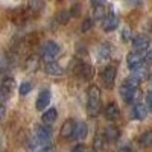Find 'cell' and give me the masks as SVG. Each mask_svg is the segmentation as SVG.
<instances>
[{
	"mask_svg": "<svg viewBox=\"0 0 152 152\" xmlns=\"http://www.w3.org/2000/svg\"><path fill=\"white\" fill-rule=\"evenodd\" d=\"M44 72L47 75H50V76H61V75H64V70H62V67L58 64V62H49V64H46Z\"/></svg>",
	"mask_w": 152,
	"mask_h": 152,
	"instance_id": "obj_18",
	"label": "cell"
},
{
	"mask_svg": "<svg viewBox=\"0 0 152 152\" xmlns=\"http://www.w3.org/2000/svg\"><path fill=\"white\" fill-rule=\"evenodd\" d=\"M111 49L113 47L108 43H102V44L99 46V49H97V58L100 61H107L111 56Z\"/></svg>",
	"mask_w": 152,
	"mask_h": 152,
	"instance_id": "obj_19",
	"label": "cell"
},
{
	"mask_svg": "<svg viewBox=\"0 0 152 152\" xmlns=\"http://www.w3.org/2000/svg\"><path fill=\"white\" fill-rule=\"evenodd\" d=\"M24 69L28 72H35L38 69V56L37 55H31L26 58V62H24Z\"/></svg>",
	"mask_w": 152,
	"mask_h": 152,
	"instance_id": "obj_23",
	"label": "cell"
},
{
	"mask_svg": "<svg viewBox=\"0 0 152 152\" xmlns=\"http://www.w3.org/2000/svg\"><path fill=\"white\" fill-rule=\"evenodd\" d=\"M31 90H32V85L29 84V82H23L21 85H20V94L21 96H26L28 93H31Z\"/></svg>",
	"mask_w": 152,
	"mask_h": 152,
	"instance_id": "obj_27",
	"label": "cell"
},
{
	"mask_svg": "<svg viewBox=\"0 0 152 152\" xmlns=\"http://www.w3.org/2000/svg\"><path fill=\"white\" fill-rule=\"evenodd\" d=\"M12 12H14V14H12V21H14L15 24H23L32 14V12L29 11V8H20V9H15Z\"/></svg>",
	"mask_w": 152,
	"mask_h": 152,
	"instance_id": "obj_11",
	"label": "cell"
},
{
	"mask_svg": "<svg viewBox=\"0 0 152 152\" xmlns=\"http://www.w3.org/2000/svg\"><path fill=\"white\" fill-rule=\"evenodd\" d=\"M93 6H94V17L96 18H105L107 14H105V3L104 2H93Z\"/></svg>",
	"mask_w": 152,
	"mask_h": 152,
	"instance_id": "obj_22",
	"label": "cell"
},
{
	"mask_svg": "<svg viewBox=\"0 0 152 152\" xmlns=\"http://www.w3.org/2000/svg\"><path fill=\"white\" fill-rule=\"evenodd\" d=\"M50 99H52V93H50L49 90H43L40 94H38V99L35 102V107L38 111H41L44 108H47V105L50 104Z\"/></svg>",
	"mask_w": 152,
	"mask_h": 152,
	"instance_id": "obj_12",
	"label": "cell"
},
{
	"mask_svg": "<svg viewBox=\"0 0 152 152\" xmlns=\"http://www.w3.org/2000/svg\"><path fill=\"white\" fill-rule=\"evenodd\" d=\"M104 114H105V117H107L108 120H116V119H119V116H120V110H119L117 104L111 102V104H108V105L105 107Z\"/></svg>",
	"mask_w": 152,
	"mask_h": 152,
	"instance_id": "obj_15",
	"label": "cell"
},
{
	"mask_svg": "<svg viewBox=\"0 0 152 152\" xmlns=\"http://www.w3.org/2000/svg\"><path fill=\"white\" fill-rule=\"evenodd\" d=\"M122 40H123V41L131 40V29H129V28H125V29L122 31Z\"/></svg>",
	"mask_w": 152,
	"mask_h": 152,
	"instance_id": "obj_30",
	"label": "cell"
},
{
	"mask_svg": "<svg viewBox=\"0 0 152 152\" xmlns=\"http://www.w3.org/2000/svg\"><path fill=\"white\" fill-rule=\"evenodd\" d=\"M12 90H14V79L12 78H5L0 85V97H3L5 100L11 96Z\"/></svg>",
	"mask_w": 152,
	"mask_h": 152,
	"instance_id": "obj_14",
	"label": "cell"
},
{
	"mask_svg": "<svg viewBox=\"0 0 152 152\" xmlns=\"http://www.w3.org/2000/svg\"><path fill=\"white\" fill-rule=\"evenodd\" d=\"M9 58L5 52H0V72H5L9 67Z\"/></svg>",
	"mask_w": 152,
	"mask_h": 152,
	"instance_id": "obj_25",
	"label": "cell"
},
{
	"mask_svg": "<svg viewBox=\"0 0 152 152\" xmlns=\"http://www.w3.org/2000/svg\"><path fill=\"white\" fill-rule=\"evenodd\" d=\"M146 102H148V105H146V107H148V108H149V110L152 111V91H149V93H148Z\"/></svg>",
	"mask_w": 152,
	"mask_h": 152,
	"instance_id": "obj_31",
	"label": "cell"
},
{
	"mask_svg": "<svg viewBox=\"0 0 152 152\" xmlns=\"http://www.w3.org/2000/svg\"><path fill=\"white\" fill-rule=\"evenodd\" d=\"M59 52H61L59 46H58L55 41H49V43H46V44L43 46V49H41V58L49 64V62H53V59L59 55Z\"/></svg>",
	"mask_w": 152,
	"mask_h": 152,
	"instance_id": "obj_4",
	"label": "cell"
},
{
	"mask_svg": "<svg viewBox=\"0 0 152 152\" xmlns=\"http://www.w3.org/2000/svg\"><path fill=\"white\" fill-rule=\"evenodd\" d=\"M104 135H105V138H107V142H116L117 138L120 137V131H119L117 126L110 125V126H107V128H105Z\"/></svg>",
	"mask_w": 152,
	"mask_h": 152,
	"instance_id": "obj_17",
	"label": "cell"
},
{
	"mask_svg": "<svg viewBox=\"0 0 152 152\" xmlns=\"http://www.w3.org/2000/svg\"><path fill=\"white\" fill-rule=\"evenodd\" d=\"M87 132H88V126H87V123L85 122H79V123H76V129H75V135L73 137H76V138H84L85 135H87Z\"/></svg>",
	"mask_w": 152,
	"mask_h": 152,
	"instance_id": "obj_21",
	"label": "cell"
},
{
	"mask_svg": "<svg viewBox=\"0 0 152 152\" xmlns=\"http://www.w3.org/2000/svg\"><path fill=\"white\" fill-rule=\"evenodd\" d=\"M145 59H146L148 62H152V49H149V52L146 53V56H145Z\"/></svg>",
	"mask_w": 152,
	"mask_h": 152,
	"instance_id": "obj_34",
	"label": "cell"
},
{
	"mask_svg": "<svg viewBox=\"0 0 152 152\" xmlns=\"http://www.w3.org/2000/svg\"><path fill=\"white\" fill-rule=\"evenodd\" d=\"M120 94L123 97V100L126 104H134V102H138L142 97V91H140V88H132L129 87L128 84H122L120 87Z\"/></svg>",
	"mask_w": 152,
	"mask_h": 152,
	"instance_id": "obj_2",
	"label": "cell"
},
{
	"mask_svg": "<svg viewBox=\"0 0 152 152\" xmlns=\"http://www.w3.org/2000/svg\"><path fill=\"white\" fill-rule=\"evenodd\" d=\"M116 75H117V69L116 66H107L102 72V82L107 88H111L116 81Z\"/></svg>",
	"mask_w": 152,
	"mask_h": 152,
	"instance_id": "obj_6",
	"label": "cell"
},
{
	"mask_svg": "<svg viewBox=\"0 0 152 152\" xmlns=\"http://www.w3.org/2000/svg\"><path fill=\"white\" fill-rule=\"evenodd\" d=\"M35 138H40V140H44V142H50L52 138V128L49 125H38L35 126Z\"/></svg>",
	"mask_w": 152,
	"mask_h": 152,
	"instance_id": "obj_8",
	"label": "cell"
},
{
	"mask_svg": "<svg viewBox=\"0 0 152 152\" xmlns=\"http://www.w3.org/2000/svg\"><path fill=\"white\" fill-rule=\"evenodd\" d=\"M78 11H79V5L73 6V8H72V12H70V15H78V14H79Z\"/></svg>",
	"mask_w": 152,
	"mask_h": 152,
	"instance_id": "obj_33",
	"label": "cell"
},
{
	"mask_svg": "<svg viewBox=\"0 0 152 152\" xmlns=\"http://www.w3.org/2000/svg\"><path fill=\"white\" fill-rule=\"evenodd\" d=\"M3 116H5V108H3V105H0V119Z\"/></svg>",
	"mask_w": 152,
	"mask_h": 152,
	"instance_id": "obj_35",
	"label": "cell"
},
{
	"mask_svg": "<svg viewBox=\"0 0 152 152\" xmlns=\"http://www.w3.org/2000/svg\"><path fill=\"white\" fill-rule=\"evenodd\" d=\"M69 18H70V12H69V11H61L59 14H58V21H59L61 24L67 23Z\"/></svg>",
	"mask_w": 152,
	"mask_h": 152,
	"instance_id": "obj_28",
	"label": "cell"
},
{
	"mask_svg": "<svg viewBox=\"0 0 152 152\" xmlns=\"http://www.w3.org/2000/svg\"><path fill=\"white\" fill-rule=\"evenodd\" d=\"M87 111L91 117L97 116L100 111V90L96 85L88 87V100H87Z\"/></svg>",
	"mask_w": 152,
	"mask_h": 152,
	"instance_id": "obj_1",
	"label": "cell"
},
{
	"mask_svg": "<svg viewBox=\"0 0 152 152\" xmlns=\"http://www.w3.org/2000/svg\"><path fill=\"white\" fill-rule=\"evenodd\" d=\"M75 129H76V122L73 119H69L62 123L61 126V138H64V140H69L75 135Z\"/></svg>",
	"mask_w": 152,
	"mask_h": 152,
	"instance_id": "obj_7",
	"label": "cell"
},
{
	"mask_svg": "<svg viewBox=\"0 0 152 152\" xmlns=\"http://www.w3.org/2000/svg\"><path fill=\"white\" fill-rule=\"evenodd\" d=\"M132 46L135 49V52L142 53L143 50L149 49L151 40H149V37H146V35H137V37H134V40H132Z\"/></svg>",
	"mask_w": 152,
	"mask_h": 152,
	"instance_id": "obj_9",
	"label": "cell"
},
{
	"mask_svg": "<svg viewBox=\"0 0 152 152\" xmlns=\"http://www.w3.org/2000/svg\"><path fill=\"white\" fill-rule=\"evenodd\" d=\"M146 116H148V107L145 104H140V102L135 104L132 108V117L137 120H143Z\"/></svg>",
	"mask_w": 152,
	"mask_h": 152,
	"instance_id": "obj_16",
	"label": "cell"
},
{
	"mask_svg": "<svg viewBox=\"0 0 152 152\" xmlns=\"http://www.w3.org/2000/svg\"><path fill=\"white\" fill-rule=\"evenodd\" d=\"M93 149L96 152H107L108 151V142L104 134L97 132L94 135V140H93Z\"/></svg>",
	"mask_w": 152,
	"mask_h": 152,
	"instance_id": "obj_13",
	"label": "cell"
},
{
	"mask_svg": "<svg viewBox=\"0 0 152 152\" xmlns=\"http://www.w3.org/2000/svg\"><path fill=\"white\" fill-rule=\"evenodd\" d=\"M93 26V20L91 18H85L84 23H82V32H87V31H90Z\"/></svg>",
	"mask_w": 152,
	"mask_h": 152,
	"instance_id": "obj_29",
	"label": "cell"
},
{
	"mask_svg": "<svg viewBox=\"0 0 152 152\" xmlns=\"http://www.w3.org/2000/svg\"><path fill=\"white\" fill-rule=\"evenodd\" d=\"M151 84H152V76H151Z\"/></svg>",
	"mask_w": 152,
	"mask_h": 152,
	"instance_id": "obj_36",
	"label": "cell"
},
{
	"mask_svg": "<svg viewBox=\"0 0 152 152\" xmlns=\"http://www.w3.org/2000/svg\"><path fill=\"white\" fill-rule=\"evenodd\" d=\"M138 143H140V146L143 148H148V146H152V131H146L140 135V138H138Z\"/></svg>",
	"mask_w": 152,
	"mask_h": 152,
	"instance_id": "obj_24",
	"label": "cell"
},
{
	"mask_svg": "<svg viewBox=\"0 0 152 152\" xmlns=\"http://www.w3.org/2000/svg\"><path fill=\"white\" fill-rule=\"evenodd\" d=\"M126 64H128L131 72L140 69L142 66H145V55L140 53V52H131L126 56Z\"/></svg>",
	"mask_w": 152,
	"mask_h": 152,
	"instance_id": "obj_5",
	"label": "cell"
},
{
	"mask_svg": "<svg viewBox=\"0 0 152 152\" xmlns=\"http://www.w3.org/2000/svg\"><path fill=\"white\" fill-rule=\"evenodd\" d=\"M43 6H44L43 2H29L28 3V8L31 12H40L43 9Z\"/></svg>",
	"mask_w": 152,
	"mask_h": 152,
	"instance_id": "obj_26",
	"label": "cell"
},
{
	"mask_svg": "<svg viewBox=\"0 0 152 152\" xmlns=\"http://www.w3.org/2000/svg\"><path fill=\"white\" fill-rule=\"evenodd\" d=\"M72 152H85V146H84V145H76V146L72 149Z\"/></svg>",
	"mask_w": 152,
	"mask_h": 152,
	"instance_id": "obj_32",
	"label": "cell"
},
{
	"mask_svg": "<svg viewBox=\"0 0 152 152\" xmlns=\"http://www.w3.org/2000/svg\"><path fill=\"white\" fill-rule=\"evenodd\" d=\"M119 26V18L116 14H113V12H110V14H107V17L102 20V28L105 32H111L114 31Z\"/></svg>",
	"mask_w": 152,
	"mask_h": 152,
	"instance_id": "obj_10",
	"label": "cell"
},
{
	"mask_svg": "<svg viewBox=\"0 0 152 152\" xmlns=\"http://www.w3.org/2000/svg\"><path fill=\"white\" fill-rule=\"evenodd\" d=\"M56 117H58V111H56L55 108H50V110H47V111L43 114V123L50 126V123H53V122L56 120Z\"/></svg>",
	"mask_w": 152,
	"mask_h": 152,
	"instance_id": "obj_20",
	"label": "cell"
},
{
	"mask_svg": "<svg viewBox=\"0 0 152 152\" xmlns=\"http://www.w3.org/2000/svg\"><path fill=\"white\" fill-rule=\"evenodd\" d=\"M26 151L28 152H52L53 151V145L52 142H44L40 138H31L26 143Z\"/></svg>",
	"mask_w": 152,
	"mask_h": 152,
	"instance_id": "obj_3",
	"label": "cell"
}]
</instances>
